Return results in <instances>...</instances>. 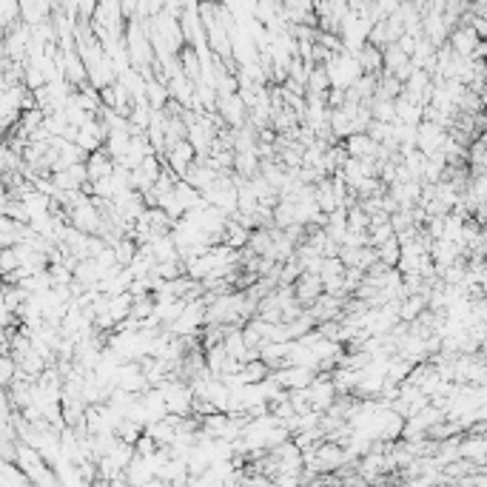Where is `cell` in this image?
Segmentation results:
<instances>
[{"label": "cell", "mask_w": 487, "mask_h": 487, "mask_svg": "<svg viewBox=\"0 0 487 487\" xmlns=\"http://www.w3.org/2000/svg\"><path fill=\"white\" fill-rule=\"evenodd\" d=\"M274 379H277V385H285L291 390H302V387H308V385L317 379V373L311 368H285Z\"/></svg>", "instance_id": "cell-1"}, {"label": "cell", "mask_w": 487, "mask_h": 487, "mask_svg": "<svg viewBox=\"0 0 487 487\" xmlns=\"http://www.w3.org/2000/svg\"><path fill=\"white\" fill-rule=\"evenodd\" d=\"M296 299L299 302H308V305H314L320 296H322V282H320V277L317 274H302L299 280H296Z\"/></svg>", "instance_id": "cell-2"}, {"label": "cell", "mask_w": 487, "mask_h": 487, "mask_svg": "<svg viewBox=\"0 0 487 487\" xmlns=\"http://www.w3.org/2000/svg\"><path fill=\"white\" fill-rule=\"evenodd\" d=\"M217 109L226 114V120L231 123V125H242L245 123V103L240 100V95H228V97H219L217 100Z\"/></svg>", "instance_id": "cell-3"}, {"label": "cell", "mask_w": 487, "mask_h": 487, "mask_svg": "<svg viewBox=\"0 0 487 487\" xmlns=\"http://www.w3.org/2000/svg\"><path fill=\"white\" fill-rule=\"evenodd\" d=\"M191 160H194V149L188 146V140H183V143H177V146L168 149V163H171V168L177 174H186Z\"/></svg>", "instance_id": "cell-4"}]
</instances>
